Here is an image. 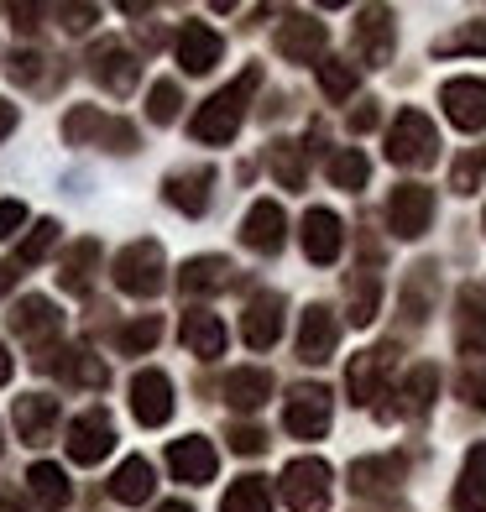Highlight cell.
<instances>
[{"instance_id":"28","label":"cell","mask_w":486,"mask_h":512,"mask_svg":"<svg viewBox=\"0 0 486 512\" xmlns=\"http://www.w3.org/2000/svg\"><path fill=\"white\" fill-rule=\"evenodd\" d=\"M220 512H272V492H267V481H262V476H241V481L225 492Z\"/></svg>"},{"instance_id":"9","label":"cell","mask_w":486,"mask_h":512,"mask_svg":"<svg viewBox=\"0 0 486 512\" xmlns=\"http://www.w3.org/2000/svg\"><path fill=\"white\" fill-rule=\"evenodd\" d=\"M439 100H445V115L460 131L486 126V79H450L445 89H439Z\"/></svg>"},{"instance_id":"27","label":"cell","mask_w":486,"mask_h":512,"mask_svg":"<svg viewBox=\"0 0 486 512\" xmlns=\"http://www.w3.org/2000/svg\"><path fill=\"white\" fill-rule=\"evenodd\" d=\"M16 335H27V340H48V335H58V314H53V304L48 298H27L16 314Z\"/></svg>"},{"instance_id":"19","label":"cell","mask_w":486,"mask_h":512,"mask_svg":"<svg viewBox=\"0 0 486 512\" xmlns=\"http://www.w3.org/2000/svg\"><path fill=\"white\" fill-rule=\"evenodd\" d=\"M387 356L392 351H366V356H356L351 361V403L356 408H372L377 398H382V377H387Z\"/></svg>"},{"instance_id":"7","label":"cell","mask_w":486,"mask_h":512,"mask_svg":"<svg viewBox=\"0 0 486 512\" xmlns=\"http://www.w3.org/2000/svg\"><path fill=\"white\" fill-rule=\"evenodd\" d=\"M429 215H434V194L424 189V183H403V189L387 199V220L403 241H419L429 230Z\"/></svg>"},{"instance_id":"26","label":"cell","mask_w":486,"mask_h":512,"mask_svg":"<svg viewBox=\"0 0 486 512\" xmlns=\"http://www.w3.org/2000/svg\"><path fill=\"white\" fill-rule=\"evenodd\" d=\"M27 486H32V497L48 507V512H58V507H68V476L58 471V465H48V460H37L32 471H27Z\"/></svg>"},{"instance_id":"49","label":"cell","mask_w":486,"mask_h":512,"mask_svg":"<svg viewBox=\"0 0 486 512\" xmlns=\"http://www.w3.org/2000/svg\"><path fill=\"white\" fill-rule=\"evenodd\" d=\"M11 382V356H6V345H0V387Z\"/></svg>"},{"instance_id":"5","label":"cell","mask_w":486,"mask_h":512,"mask_svg":"<svg viewBox=\"0 0 486 512\" xmlns=\"http://www.w3.org/2000/svg\"><path fill=\"white\" fill-rule=\"evenodd\" d=\"M283 424L298 439H319L324 429H330V387H319V382L293 387V398L283 408Z\"/></svg>"},{"instance_id":"15","label":"cell","mask_w":486,"mask_h":512,"mask_svg":"<svg viewBox=\"0 0 486 512\" xmlns=\"http://www.w3.org/2000/svg\"><path fill=\"white\" fill-rule=\"evenodd\" d=\"M304 256L319 267H330L340 256V220L330 215V209H309L304 215Z\"/></svg>"},{"instance_id":"13","label":"cell","mask_w":486,"mask_h":512,"mask_svg":"<svg viewBox=\"0 0 486 512\" xmlns=\"http://www.w3.org/2000/svg\"><path fill=\"white\" fill-rule=\"evenodd\" d=\"M220 53H225V42H220V32L204 27V21H189V27L178 32V63L189 68V74H210L220 63Z\"/></svg>"},{"instance_id":"46","label":"cell","mask_w":486,"mask_h":512,"mask_svg":"<svg viewBox=\"0 0 486 512\" xmlns=\"http://www.w3.org/2000/svg\"><path fill=\"white\" fill-rule=\"evenodd\" d=\"M455 189H460V194L476 189V162H460V168H455Z\"/></svg>"},{"instance_id":"52","label":"cell","mask_w":486,"mask_h":512,"mask_svg":"<svg viewBox=\"0 0 486 512\" xmlns=\"http://www.w3.org/2000/svg\"><path fill=\"white\" fill-rule=\"evenodd\" d=\"M157 512H194V507H183V502H162Z\"/></svg>"},{"instance_id":"34","label":"cell","mask_w":486,"mask_h":512,"mask_svg":"<svg viewBox=\"0 0 486 512\" xmlns=\"http://www.w3.org/2000/svg\"><path fill=\"white\" fill-rule=\"evenodd\" d=\"M366 173H372V168H366V157L356 152V147H340L335 157H330V178L340 183V189H361V183H366Z\"/></svg>"},{"instance_id":"42","label":"cell","mask_w":486,"mask_h":512,"mask_svg":"<svg viewBox=\"0 0 486 512\" xmlns=\"http://www.w3.org/2000/svg\"><path fill=\"white\" fill-rule=\"evenodd\" d=\"M230 445H236L241 455H262V450H267V434L251 429V424H241V429H230Z\"/></svg>"},{"instance_id":"21","label":"cell","mask_w":486,"mask_h":512,"mask_svg":"<svg viewBox=\"0 0 486 512\" xmlns=\"http://www.w3.org/2000/svg\"><path fill=\"white\" fill-rule=\"evenodd\" d=\"M183 345H189L194 356L215 361L225 351V324L210 309H189V314H183Z\"/></svg>"},{"instance_id":"33","label":"cell","mask_w":486,"mask_h":512,"mask_svg":"<svg viewBox=\"0 0 486 512\" xmlns=\"http://www.w3.org/2000/svg\"><path fill=\"white\" fill-rule=\"evenodd\" d=\"M272 173L283 189H304V147L298 142H277L272 147Z\"/></svg>"},{"instance_id":"35","label":"cell","mask_w":486,"mask_h":512,"mask_svg":"<svg viewBox=\"0 0 486 512\" xmlns=\"http://www.w3.org/2000/svg\"><path fill=\"white\" fill-rule=\"evenodd\" d=\"M319 84H324V95H330V100H351L356 68H351V63H340V58H324V63H319Z\"/></svg>"},{"instance_id":"14","label":"cell","mask_w":486,"mask_h":512,"mask_svg":"<svg viewBox=\"0 0 486 512\" xmlns=\"http://www.w3.org/2000/svg\"><path fill=\"white\" fill-rule=\"evenodd\" d=\"M319 48H324V21H314V16H288L283 27H277V53H283V58L309 63V58H319Z\"/></svg>"},{"instance_id":"29","label":"cell","mask_w":486,"mask_h":512,"mask_svg":"<svg viewBox=\"0 0 486 512\" xmlns=\"http://www.w3.org/2000/svg\"><path fill=\"white\" fill-rule=\"evenodd\" d=\"M387 481H403V455H387V460H356L351 486L356 492H377Z\"/></svg>"},{"instance_id":"11","label":"cell","mask_w":486,"mask_h":512,"mask_svg":"<svg viewBox=\"0 0 486 512\" xmlns=\"http://www.w3.org/2000/svg\"><path fill=\"white\" fill-rule=\"evenodd\" d=\"M241 335L251 351H267V345H277V335H283V298L277 293H257L246 304V319H241Z\"/></svg>"},{"instance_id":"23","label":"cell","mask_w":486,"mask_h":512,"mask_svg":"<svg viewBox=\"0 0 486 512\" xmlns=\"http://www.w3.org/2000/svg\"><path fill=\"white\" fill-rule=\"evenodd\" d=\"M210 183H215L210 168L173 173V178H168V204H178L183 215H204V204H210Z\"/></svg>"},{"instance_id":"6","label":"cell","mask_w":486,"mask_h":512,"mask_svg":"<svg viewBox=\"0 0 486 512\" xmlns=\"http://www.w3.org/2000/svg\"><path fill=\"white\" fill-rule=\"evenodd\" d=\"M131 413H136V424L162 429L173 418V382L162 371H136L131 377Z\"/></svg>"},{"instance_id":"41","label":"cell","mask_w":486,"mask_h":512,"mask_svg":"<svg viewBox=\"0 0 486 512\" xmlns=\"http://www.w3.org/2000/svg\"><path fill=\"white\" fill-rule=\"evenodd\" d=\"M439 53H486V27H466L439 42Z\"/></svg>"},{"instance_id":"45","label":"cell","mask_w":486,"mask_h":512,"mask_svg":"<svg viewBox=\"0 0 486 512\" xmlns=\"http://www.w3.org/2000/svg\"><path fill=\"white\" fill-rule=\"evenodd\" d=\"M37 63H42L37 53H16V58H11V79H21V84L37 79Z\"/></svg>"},{"instance_id":"51","label":"cell","mask_w":486,"mask_h":512,"mask_svg":"<svg viewBox=\"0 0 486 512\" xmlns=\"http://www.w3.org/2000/svg\"><path fill=\"white\" fill-rule=\"evenodd\" d=\"M0 512H27L21 502H11V497H0Z\"/></svg>"},{"instance_id":"24","label":"cell","mask_w":486,"mask_h":512,"mask_svg":"<svg viewBox=\"0 0 486 512\" xmlns=\"http://www.w3.org/2000/svg\"><path fill=\"white\" fill-rule=\"evenodd\" d=\"M183 293H215L230 283V262L225 256H194V262H183Z\"/></svg>"},{"instance_id":"22","label":"cell","mask_w":486,"mask_h":512,"mask_svg":"<svg viewBox=\"0 0 486 512\" xmlns=\"http://www.w3.org/2000/svg\"><path fill=\"white\" fill-rule=\"evenodd\" d=\"M455 512H486V445H471L466 471L455 481Z\"/></svg>"},{"instance_id":"8","label":"cell","mask_w":486,"mask_h":512,"mask_svg":"<svg viewBox=\"0 0 486 512\" xmlns=\"http://www.w3.org/2000/svg\"><path fill=\"white\" fill-rule=\"evenodd\" d=\"M110 445H115V424H110V413L89 408L84 418H74V424H68V455H74L79 465L105 460V455H110Z\"/></svg>"},{"instance_id":"20","label":"cell","mask_w":486,"mask_h":512,"mask_svg":"<svg viewBox=\"0 0 486 512\" xmlns=\"http://www.w3.org/2000/svg\"><path fill=\"white\" fill-rule=\"evenodd\" d=\"M335 340H340L335 314L314 304V309L304 314V330H298V356H304V361H324V356L335 351Z\"/></svg>"},{"instance_id":"17","label":"cell","mask_w":486,"mask_h":512,"mask_svg":"<svg viewBox=\"0 0 486 512\" xmlns=\"http://www.w3.org/2000/svg\"><path fill=\"white\" fill-rule=\"evenodd\" d=\"M267 398H272V377L262 366H241L236 377H225V403L236 413H257Z\"/></svg>"},{"instance_id":"32","label":"cell","mask_w":486,"mask_h":512,"mask_svg":"<svg viewBox=\"0 0 486 512\" xmlns=\"http://www.w3.org/2000/svg\"><path fill=\"white\" fill-rule=\"evenodd\" d=\"M356 37H366V58H372V63H387V42H392L387 11H366V16L356 21Z\"/></svg>"},{"instance_id":"38","label":"cell","mask_w":486,"mask_h":512,"mask_svg":"<svg viewBox=\"0 0 486 512\" xmlns=\"http://www.w3.org/2000/svg\"><path fill=\"white\" fill-rule=\"evenodd\" d=\"M157 335H162V324L147 314V319H136V324H126V330H121V351L126 356H142V351H152V345H157Z\"/></svg>"},{"instance_id":"12","label":"cell","mask_w":486,"mask_h":512,"mask_svg":"<svg viewBox=\"0 0 486 512\" xmlns=\"http://www.w3.org/2000/svg\"><path fill=\"white\" fill-rule=\"evenodd\" d=\"M168 465H173V476L178 481H189V486H204V481H215V445L210 439H178V445L168 450Z\"/></svg>"},{"instance_id":"30","label":"cell","mask_w":486,"mask_h":512,"mask_svg":"<svg viewBox=\"0 0 486 512\" xmlns=\"http://www.w3.org/2000/svg\"><path fill=\"white\" fill-rule=\"evenodd\" d=\"M95 262H100V246H95V241H79L74 251H68L58 283H63L68 293H84V288H89V267H95Z\"/></svg>"},{"instance_id":"39","label":"cell","mask_w":486,"mask_h":512,"mask_svg":"<svg viewBox=\"0 0 486 512\" xmlns=\"http://www.w3.org/2000/svg\"><path fill=\"white\" fill-rule=\"evenodd\" d=\"M147 115L157 126H168L173 115H178V84L173 79H162V84H152V100H147Z\"/></svg>"},{"instance_id":"44","label":"cell","mask_w":486,"mask_h":512,"mask_svg":"<svg viewBox=\"0 0 486 512\" xmlns=\"http://www.w3.org/2000/svg\"><path fill=\"white\" fill-rule=\"evenodd\" d=\"M21 220H27V209H21L16 199H0V241H6Z\"/></svg>"},{"instance_id":"31","label":"cell","mask_w":486,"mask_h":512,"mask_svg":"<svg viewBox=\"0 0 486 512\" xmlns=\"http://www.w3.org/2000/svg\"><path fill=\"white\" fill-rule=\"evenodd\" d=\"M434 387H439V371H434V366H419V371H408V377H403L398 398H403L408 413H424V408L434 403Z\"/></svg>"},{"instance_id":"3","label":"cell","mask_w":486,"mask_h":512,"mask_svg":"<svg viewBox=\"0 0 486 512\" xmlns=\"http://www.w3.org/2000/svg\"><path fill=\"white\" fill-rule=\"evenodd\" d=\"M277 492H283V502L293 512H324V502H330V465H324V460H293V465H283Z\"/></svg>"},{"instance_id":"47","label":"cell","mask_w":486,"mask_h":512,"mask_svg":"<svg viewBox=\"0 0 486 512\" xmlns=\"http://www.w3.org/2000/svg\"><path fill=\"white\" fill-rule=\"evenodd\" d=\"M11 131H16V105H11V100H0V142H6Z\"/></svg>"},{"instance_id":"48","label":"cell","mask_w":486,"mask_h":512,"mask_svg":"<svg viewBox=\"0 0 486 512\" xmlns=\"http://www.w3.org/2000/svg\"><path fill=\"white\" fill-rule=\"evenodd\" d=\"M351 126H356V131H372V126H377V110H372V105H361V110L351 115Z\"/></svg>"},{"instance_id":"18","label":"cell","mask_w":486,"mask_h":512,"mask_svg":"<svg viewBox=\"0 0 486 512\" xmlns=\"http://www.w3.org/2000/svg\"><path fill=\"white\" fill-rule=\"evenodd\" d=\"M95 79L110 89V95H131L136 89V58L121 48V42H105V48H95Z\"/></svg>"},{"instance_id":"40","label":"cell","mask_w":486,"mask_h":512,"mask_svg":"<svg viewBox=\"0 0 486 512\" xmlns=\"http://www.w3.org/2000/svg\"><path fill=\"white\" fill-rule=\"evenodd\" d=\"M377 319V283L366 277V283H356L351 293V324H372Z\"/></svg>"},{"instance_id":"25","label":"cell","mask_w":486,"mask_h":512,"mask_svg":"<svg viewBox=\"0 0 486 512\" xmlns=\"http://www.w3.org/2000/svg\"><path fill=\"white\" fill-rule=\"evenodd\" d=\"M110 497H115V502H147V497H152V465H147L142 455H131L121 471L110 476Z\"/></svg>"},{"instance_id":"10","label":"cell","mask_w":486,"mask_h":512,"mask_svg":"<svg viewBox=\"0 0 486 512\" xmlns=\"http://www.w3.org/2000/svg\"><path fill=\"white\" fill-rule=\"evenodd\" d=\"M288 236V215H283V204L277 199H257L246 209V225H241V241L251 251H277Z\"/></svg>"},{"instance_id":"43","label":"cell","mask_w":486,"mask_h":512,"mask_svg":"<svg viewBox=\"0 0 486 512\" xmlns=\"http://www.w3.org/2000/svg\"><path fill=\"white\" fill-rule=\"evenodd\" d=\"M460 398H466L471 408H486V371H481V366L466 371V382H460Z\"/></svg>"},{"instance_id":"1","label":"cell","mask_w":486,"mask_h":512,"mask_svg":"<svg viewBox=\"0 0 486 512\" xmlns=\"http://www.w3.org/2000/svg\"><path fill=\"white\" fill-rule=\"evenodd\" d=\"M262 84V68H246V74L230 84V89H220L215 100H204L199 110H194V136L199 142H210V147H225L230 136H236V126H241V115H246V100H251V89Z\"/></svg>"},{"instance_id":"4","label":"cell","mask_w":486,"mask_h":512,"mask_svg":"<svg viewBox=\"0 0 486 512\" xmlns=\"http://www.w3.org/2000/svg\"><path fill=\"white\" fill-rule=\"evenodd\" d=\"M115 283L131 298H152L162 288V246L157 241H136L115 256Z\"/></svg>"},{"instance_id":"2","label":"cell","mask_w":486,"mask_h":512,"mask_svg":"<svg viewBox=\"0 0 486 512\" xmlns=\"http://www.w3.org/2000/svg\"><path fill=\"white\" fill-rule=\"evenodd\" d=\"M434 147H439V136H434V121L424 110H403L387 131V157L398 162V168H429Z\"/></svg>"},{"instance_id":"16","label":"cell","mask_w":486,"mask_h":512,"mask_svg":"<svg viewBox=\"0 0 486 512\" xmlns=\"http://www.w3.org/2000/svg\"><path fill=\"white\" fill-rule=\"evenodd\" d=\"M53 424H58V398H42V392H32V398L16 403V429H21V439H27V445H48Z\"/></svg>"},{"instance_id":"37","label":"cell","mask_w":486,"mask_h":512,"mask_svg":"<svg viewBox=\"0 0 486 512\" xmlns=\"http://www.w3.org/2000/svg\"><path fill=\"white\" fill-rule=\"evenodd\" d=\"M53 241H58V220H42V225L32 230V236L21 241V251H16V262H21V267H32V262H42V256L53 251Z\"/></svg>"},{"instance_id":"36","label":"cell","mask_w":486,"mask_h":512,"mask_svg":"<svg viewBox=\"0 0 486 512\" xmlns=\"http://www.w3.org/2000/svg\"><path fill=\"white\" fill-rule=\"evenodd\" d=\"M63 377L68 382H84V387H105V361H95L89 351H68V361H63Z\"/></svg>"},{"instance_id":"50","label":"cell","mask_w":486,"mask_h":512,"mask_svg":"<svg viewBox=\"0 0 486 512\" xmlns=\"http://www.w3.org/2000/svg\"><path fill=\"white\" fill-rule=\"evenodd\" d=\"M11 283H16V272H11V267H0V298H6V288H11Z\"/></svg>"}]
</instances>
